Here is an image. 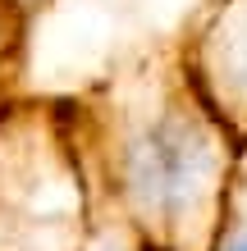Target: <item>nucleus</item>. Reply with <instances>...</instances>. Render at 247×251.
<instances>
[{"mask_svg": "<svg viewBox=\"0 0 247 251\" xmlns=\"http://www.w3.org/2000/svg\"><path fill=\"white\" fill-rule=\"evenodd\" d=\"M128 197L151 219H183L211 197L220 178V146L215 132L192 114H156L128 142Z\"/></svg>", "mask_w": 247, "mask_h": 251, "instance_id": "obj_1", "label": "nucleus"}, {"mask_svg": "<svg viewBox=\"0 0 247 251\" xmlns=\"http://www.w3.org/2000/svg\"><path fill=\"white\" fill-rule=\"evenodd\" d=\"M211 60H215V73L224 78V87L247 100V0H234L224 9V19L215 23Z\"/></svg>", "mask_w": 247, "mask_h": 251, "instance_id": "obj_2", "label": "nucleus"}, {"mask_svg": "<svg viewBox=\"0 0 247 251\" xmlns=\"http://www.w3.org/2000/svg\"><path fill=\"white\" fill-rule=\"evenodd\" d=\"M220 251H247V215L234 224V233H229V238L220 242Z\"/></svg>", "mask_w": 247, "mask_h": 251, "instance_id": "obj_3", "label": "nucleus"}]
</instances>
